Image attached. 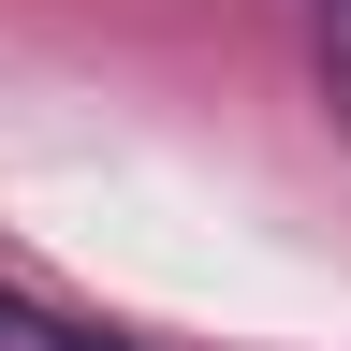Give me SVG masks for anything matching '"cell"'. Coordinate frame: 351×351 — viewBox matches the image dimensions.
Listing matches in <instances>:
<instances>
[{"instance_id": "6da1fadb", "label": "cell", "mask_w": 351, "mask_h": 351, "mask_svg": "<svg viewBox=\"0 0 351 351\" xmlns=\"http://www.w3.org/2000/svg\"><path fill=\"white\" fill-rule=\"evenodd\" d=\"M307 73H322V117L351 132V0H307Z\"/></svg>"}, {"instance_id": "7a4b0ae2", "label": "cell", "mask_w": 351, "mask_h": 351, "mask_svg": "<svg viewBox=\"0 0 351 351\" xmlns=\"http://www.w3.org/2000/svg\"><path fill=\"white\" fill-rule=\"evenodd\" d=\"M0 351H117V337H88V322H44L29 293H0Z\"/></svg>"}]
</instances>
